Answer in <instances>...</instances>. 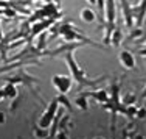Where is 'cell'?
Wrapping results in <instances>:
<instances>
[{
  "label": "cell",
  "instance_id": "obj_10",
  "mask_svg": "<svg viewBox=\"0 0 146 139\" xmlns=\"http://www.w3.org/2000/svg\"><path fill=\"white\" fill-rule=\"evenodd\" d=\"M121 42H123V33H121V28L120 27H115L112 36H110V44H112L113 47H120Z\"/></svg>",
  "mask_w": 146,
  "mask_h": 139
},
{
  "label": "cell",
  "instance_id": "obj_32",
  "mask_svg": "<svg viewBox=\"0 0 146 139\" xmlns=\"http://www.w3.org/2000/svg\"><path fill=\"white\" fill-rule=\"evenodd\" d=\"M145 108H146V102H145Z\"/></svg>",
  "mask_w": 146,
  "mask_h": 139
},
{
  "label": "cell",
  "instance_id": "obj_2",
  "mask_svg": "<svg viewBox=\"0 0 146 139\" xmlns=\"http://www.w3.org/2000/svg\"><path fill=\"white\" fill-rule=\"evenodd\" d=\"M58 111H59V102H58V99H53L50 102V105H47L45 113L39 117L37 125H39L40 128H44V130H48V128L51 127V124H53V120H54V117H56Z\"/></svg>",
  "mask_w": 146,
  "mask_h": 139
},
{
  "label": "cell",
  "instance_id": "obj_31",
  "mask_svg": "<svg viewBox=\"0 0 146 139\" xmlns=\"http://www.w3.org/2000/svg\"><path fill=\"white\" fill-rule=\"evenodd\" d=\"M93 139H104V138H93Z\"/></svg>",
  "mask_w": 146,
  "mask_h": 139
},
{
  "label": "cell",
  "instance_id": "obj_20",
  "mask_svg": "<svg viewBox=\"0 0 146 139\" xmlns=\"http://www.w3.org/2000/svg\"><path fill=\"white\" fill-rule=\"evenodd\" d=\"M135 117H137V119H145V117H146V108H145V106L137 111V116H135Z\"/></svg>",
  "mask_w": 146,
  "mask_h": 139
},
{
  "label": "cell",
  "instance_id": "obj_22",
  "mask_svg": "<svg viewBox=\"0 0 146 139\" xmlns=\"http://www.w3.org/2000/svg\"><path fill=\"white\" fill-rule=\"evenodd\" d=\"M0 124H5V114L0 113Z\"/></svg>",
  "mask_w": 146,
  "mask_h": 139
},
{
  "label": "cell",
  "instance_id": "obj_27",
  "mask_svg": "<svg viewBox=\"0 0 146 139\" xmlns=\"http://www.w3.org/2000/svg\"><path fill=\"white\" fill-rule=\"evenodd\" d=\"M134 139H145V138L141 136V134H137V136H134Z\"/></svg>",
  "mask_w": 146,
  "mask_h": 139
},
{
  "label": "cell",
  "instance_id": "obj_6",
  "mask_svg": "<svg viewBox=\"0 0 146 139\" xmlns=\"http://www.w3.org/2000/svg\"><path fill=\"white\" fill-rule=\"evenodd\" d=\"M120 62H121L123 67L127 69V71H135V69H137L135 56L131 53L129 50H121L120 52Z\"/></svg>",
  "mask_w": 146,
  "mask_h": 139
},
{
  "label": "cell",
  "instance_id": "obj_14",
  "mask_svg": "<svg viewBox=\"0 0 146 139\" xmlns=\"http://www.w3.org/2000/svg\"><path fill=\"white\" fill-rule=\"evenodd\" d=\"M58 99V102H59V105L61 106H64L67 111H72L73 109V105H72V102H70V99H68L65 94H59V95L56 97Z\"/></svg>",
  "mask_w": 146,
  "mask_h": 139
},
{
  "label": "cell",
  "instance_id": "obj_4",
  "mask_svg": "<svg viewBox=\"0 0 146 139\" xmlns=\"http://www.w3.org/2000/svg\"><path fill=\"white\" fill-rule=\"evenodd\" d=\"M81 94L84 97H87V99H89V97H92L96 103H103V105L109 100V91H107V88L96 89V91H81Z\"/></svg>",
  "mask_w": 146,
  "mask_h": 139
},
{
  "label": "cell",
  "instance_id": "obj_17",
  "mask_svg": "<svg viewBox=\"0 0 146 139\" xmlns=\"http://www.w3.org/2000/svg\"><path fill=\"white\" fill-rule=\"evenodd\" d=\"M135 100H137V97H135V94L132 92H127L123 95V105L129 106V105H135Z\"/></svg>",
  "mask_w": 146,
  "mask_h": 139
},
{
  "label": "cell",
  "instance_id": "obj_11",
  "mask_svg": "<svg viewBox=\"0 0 146 139\" xmlns=\"http://www.w3.org/2000/svg\"><path fill=\"white\" fill-rule=\"evenodd\" d=\"M3 92H5V99H11V100L17 99V88H16V85L6 83V86L3 88Z\"/></svg>",
  "mask_w": 146,
  "mask_h": 139
},
{
  "label": "cell",
  "instance_id": "obj_3",
  "mask_svg": "<svg viewBox=\"0 0 146 139\" xmlns=\"http://www.w3.org/2000/svg\"><path fill=\"white\" fill-rule=\"evenodd\" d=\"M53 86L58 89L59 94H67L72 89V83L73 80L70 75H54L53 80H51Z\"/></svg>",
  "mask_w": 146,
  "mask_h": 139
},
{
  "label": "cell",
  "instance_id": "obj_12",
  "mask_svg": "<svg viewBox=\"0 0 146 139\" xmlns=\"http://www.w3.org/2000/svg\"><path fill=\"white\" fill-rule=\"evenodd\" d=\"M47 44H48V31H44V33H40L39 34V39H37V42H36V48L39 52H44V50H47Z\"/></svg>",
  "mask_w": 146,
  "mask_h": 139
},
{
  "label": "cell",
  "instance_id": "obj_21",
  "mask_svg": "<svg viewBox=\"0 0 146 139\" xmlns=\"http://www.w3.org/2000/svg\"><path fill=\"white\" fill-rule=\"evenodd\" d=\"M0 8H2V9L9 8V2H8V0H0Z\"/></svg>",
  "mask_w": 146,
  "mask_h": 139
},
{
  "label": "cell",
  "instance_id": "obj_5",
  "mask_svg": "<svg viewBox=\"0 0 146 139\" xmlns=\"http://www.w3.org/2000/svg\"><path fill=\"white\" fill-rule=\"evenodd\" d=\"M120 5H121V11H123V17H124V24L126 27L132 28L134 25V9H132V5L129 3V0H120Z\"/></svg>",
  "mask_w": 146,
  "mask_h": 139
},
{
  "label": "cell",
  "instance_id": "obj_9",
  "mask_svg": "<svg viewBox=\"0 0 146 139\" xmlns=\"http://www.w3.org/2000/svg\"><path fill=\"white\" fill-rule=\"evenodd\" d=\"M81 19H82V22H86V24H93L96 20V14H95V11L90 9V8H82L81 9Z\"/></svg>",
  "mask_w": 146,
  "mask_h": 139
},
{
  "label": "cell",
  "instance_id": "obj_1",
  "mask_svg": "<svg viewBox=\"0 0 146 139\" xmlns=\"http://www.w3.org/2000/svg\"><path fill=\"white\" fill-rule=\"evenodd\" d=\"M65 62H67L68 69H70V74H72L73 80L76 81V91H79V92L84 88H95V86H98L100 83L104 81V80H107V77H109V75H101L100 78H93V80L89 78L87 74H86V72L78 66V62L75 61L73 52L65 55Z\"/></svg>",
  "mask_w": 146,
  "mask_h": 139
},
{
  "label": "cell",
  "instance_id": "obj_8",
  "mask_svg": "<svg viewBox=\"0 0 146 139\" xmlns=\"http://www.w3.org/2000/svg\"><path fill=\"white\" fill-rule=\"evenodd\" d=\"M115 14H117V9H115V0H106V25L110 27H115Z\"/></svg>",
  "mask_w": 146,
  "mask_h": 139
},
{
  "label": "cell",
  "instance_id": "obj_16",
  "mask_svg": "<svg viewBox=\"0 0 146 139\" xmlns=\"http://www.w3.org/2000/svg\"><path fill=\"white\" fill-rule=\"evenodd\" d=\"M33 133H34V136H36V139H44V138H47L48 134H50V131L40 128L39 125H34V127H33Z\"/></svg>",
  "mask_w": 146,
  "mask_h": 139
},
{
  "label": "cell",
  "instance_id": "obj_23",
  "mask_svg": "<svg viewBox=\"0 0 146 139\" xmlns=\"http://www.w3.org/2000/svg\"><path fill=\"white\" fill-rule=\"evenodd\" d=\"M5 99V92H3V88L0 89V102H2V100Z\"/></svg>",
  "mask_w": 146,
  "mask_h": 139
},
{
  "label": "cell",
  "instance_id": "obj_28",
  "mask_svg": "<svg viewBox=\"0 0 146 139\" xmlns=\"http://www.w3.org/2000/svg\"><path fill=\"white\" fill-rule=\"evenodd\" d=\"M3 39V34H2V24H0V41Z\"/></svg>",
  "mask_w": 146,
  "mask_h": 139
},
{
  "label": "cell",
  "instance_id": "obj_25",
  "mask_svg": "<svg viewBox=\"0 0 146 139\" xmlns=\"http://www.w3.org/2000/svg\"><path fill=\"white\" fill-rule=\"evenodd\" d=\"M140 55H141V56H146V48H143V50H140Z\"/></svg>",
  "mask_w": 146,
  "mask_h": 139
},
{
  "label": "cell",
  "instance_id": "obj_15",
  "mask_svg": "<svg viewBox=\"0 0 146 139\" xmlns=\"http://www.w3.org/2000/svg\"><path fill=\"white\" fill-rule=\"evenodd\" d=\"M143 34H145V30H143V28H135V30L132 28L131 33L127 34L126 41H127V42H131V41H134V42H135V39H140Z\"/></svg>",
  "mask_w": 146,
  "mask_h": 139
},
{
  "label": "cell",
  "instance_id": "obj_7",
  "mask_svg": "<svg viewBox=\"0 0 146 139\" xmlns=\"http://www.w3.org/2000/svg\"><path fill=\"white\" fill-rule=\"evenodd\" d=\"M132 9H134L135 25H137V28H140L146 19V0H141L140 5H137V6H132Z\"/></svg>",
  "mask_w": 146,
  "mask_h": 139
},
{
  "label": "cell",
  "instance_id": "obj_26",
  "mask_svg": "<svg viewBox=\"0 0 146 139\" xmlns=\"http://www.w3.org/2000/svg\"><path fill=\"white\" fill-rule=\"evenodd\" d=\"M87 2L90 3V5H96V0H87Z\"/></svg>",
  "mask_w": 146,
  "mask_h": 139
},
{
  "label": "cell",
  "instance_id": "obj_30",
  "mask_svg": "<svg viewBox=\"0 0 146 139\" xmlns=\"http://www.w3.org/2000/svg\"><path fill=\"white\" fill-rule=\"evenodd\" d=\"M9 2H19V0H9Z\"/></svg>",
  "mask_w": 146,
  "mask_h": 139
},
{
  "label": "cell",
  "instance_id": "obj_29",
  "mask_svg": "<svg viewBox=\"0 0 146 139\" xmlns=\"http://www.w3.org/2000/svg\"><path fill=\"white\" fill-rule=\"evenodd\" d=\"M44 139H53V138H50V134H48V136H47V138H44Z\"/></svg>",
  "mask_w": 146,
  "mask_h": 139
},
{
  "label": "cell",
  "instance_id": "obj_24",
  "mask_svg": "<svg viewBox=\"0 0 146 139\" xmlns=\"http://www.w3.org/2000/svg\"><path fill=\"white\" fill-rule=\"evenodd\" d=\"M141 100H146V88L143 89V94H141V97H140Z\"/></svg>",
  "mask_w": 146,
  "mask_h": 139
},
{
  "label": "cell",
  "instance_id": "obj_18",
  "mask_svg": "<svg viewBox=\"0 0 146 139\" xmlns=\"http://www.w3.org/2000/svg\"><path fill=\"white\" fill-rule=\"evenodd\" d=\"M137 108H135V105H129L126 106V111H124V114H126L129 119H135V116H137Z\"/></svg>",
  "mask_w": 146,
  "mask_h": 139
},
{
  "label": "cell",
  "instance_id": "obj_13",
  "mask_svg": "<svg viewBox=\"0 0 146 139\" xmlns=\"http://www.w3.org/2000/svg\"><path fill=\"white\" fill-rule=\"evenodd\" d=\"M75 105L78 106L81 111H89V102H87V97H84L82 94H79L78 97L75 99Z\"/></svg>",
  "mask_w": 146,
  "mask_h": 139
},
{
  "label": "cell",
  "instance_id": "obj_19",
  "mask_svg": "<svg viewBox=\"0 0 146 139\" xmlns=\"http://www.w3.org/2000/svg\"><path fill=\"white\" fill-rule=\"evenodd\" d=\"M3 14H5L6 17H11V19H14V17H17V11L13 8H5L3 9Z\"/></svg>",
  "mask_w": 146,
  "mask_h": 139
}]
</instances>
